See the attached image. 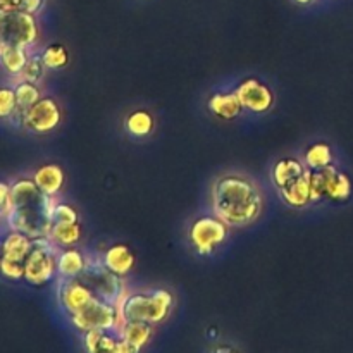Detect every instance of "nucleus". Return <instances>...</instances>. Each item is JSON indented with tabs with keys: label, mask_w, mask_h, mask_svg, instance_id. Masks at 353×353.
Instances as JSON below:
<instances>
[{
	"label": "nucleus",
	"mask_w": 353,
	"mask_h": 353,
	"mask_svg": "<svg viewBox=\"0 0 353 353\" xmlns=\"http://www.w3.org/2000/svg\"><path fill=\"white\" fill-rule=\"evenodd\" d=\"M210 210L230 228H247L264 212V192L252 176L238 171L221 172L209 190Z\"/></svg>",
	"instance_id": "f257e3e1"
},
{
	"label": "nucleus",
	"mask_w": 353,
	"mask_h": 353,
	"mask_svg": "<svg viewBox=\"0 0 353 353\" xmlns=\"http://www.w3.org/2000/svg\"><path fill=\"white\" fill-rule=\"evenodd\" d=\"M57 199L47 196L38 190L33 178H17L10 183L9 205L2 210L9 230L23 231L28 236H48L52 228V214Z\"/></svg>",
	"instance_id": "f03ea898"
},
{
	"label": "nucleus",
	"mask_w": 353,
	"mask_h": 353,
	"mask_svg": "<svg viewBox=\"0 0 353 353\" xmlns=\"http://www.w3.org/2000/svg\"><path fill=\"white\" fill-rule=\"evenodd\" d=\"M174 295L165 288H147L131 292L119 303L121 319L161 326L174 310Z\"/></svg>",
	"instance_id": "7ed1b4c3"
},
{
	"label": "nucleus",
	"mask_w": 353,
	"mask_h": 353,
	"mask_svg": "<svg viewBox=\"0 0 353 353\" xmlns=\"http://www.w3.org/2000/svg\"><path fill=\"white\" fill-rule=\"evenodd\" d=\"M33 250L24 262V283L34 288H43L57 278L59 248L50 238H34Z\"/></svg>",
	"instance_id": "20e7f679"
},
{
	"label": "nucleus",
	"mask_w": 353,
	"mask_h": 353,
	"mask_svg": "<svg viewBox=\"0 0 353 353\" xmlns=\"http://www.w3.org/2000/svg\"><path fill=\"white\" fill-rule=\"evenodd\" d=\"M40 40V28L37 16L24 10L0 9V48L7 45L30 50Z\"/></svg>",
	"instance_id": "39448f33"
},
{
	"label": "nucleus",
	"mask_w": 353,
	"mask_h": 353,
	"mask_svg": "<svg viewBox=\"0 0 353 353\" xmlns=\"http://www.w3.org/2000/svg\"><path fill=\"white\" fill-rule=\"evenodd\" d=\"M230 230L216 214H202L195 217L188 228V241L196 255L207 257L223 247L230 238Z\"/></svg>",
	"instance_id": "423d86ee"
},
{
	"label": "nucleus",
	"mask_w": 353,
	"mask_h": 353,
	"mask_svg": "<svg viewBox=\"0 0 353 353\" xmlns=\"http://www.w3.org/2000/svg\"><path fill=\"white\" fill-rule=\"evenodd\" d=\"M68 323L79 334H85L88 331L119 330L123 319H121L119 305H114L100 296H95L85 309L69 317Z\"/></svg>",
	"instance_id": "0eeeda50"
},
{
	"label": "nucleus",
	"mask_w": 353,
	"mask_h": 353,
	"mask_svg": "<svg viewBox=\"0 0 353 353\" xmlns=\"http://www.w3.org/2000/svg\"><path fill=\"white\" fill-rule=\"evenodd\" d=\"M62 123V109L54 97H41L33 107L23 110L21 126L33 134H48Z\"/></svg>",
	"instance_id": "6e6552de"
},
{
	"label": "nucleus",
	"mask_w": 353,
	"mask_h": 353,
	"mask_svg": "<svg viewBox=\"0 0 353 353\" xmlns=\"http://www.w3.org/2000/svg\"><path fill=\"white\" fill-rule=\"evenodd\" d=\"M81 279L93 290V292H95L97 296L114 303V305H119L123 296L126 295V293H124L123 278L107 271V269L103 268L102 261L93 262L92 259H90L88 268L83 272Z\"/></svg>",
	"instance_id": "1a4fd4ad"
},
{
	"label": "nucleus",
	"mask_w": 353,
	"mask_h": 353,
	"mask_svg": "<svg viewBox=\"0 0 353 353\" xmlns=\"http://www.w3.org/2000/svg\"><path fill=\"white\" fill-rule=\"evenodd\" d=\"M241 107L252 114H268L274 107L276 95L271 86L259 78H243L234 88Z\"/></svg>",
	"instance_id": "9d476101"
},
{
	"label": "nucleus",
	"mask_w": 353,
	"mask_h": 353,
	"mask_svg": "<svg viewBox=\"0 0 353 353\" xmlns=\"http://www.w3.org/2000/svg\"><path fill=\"white\" fill-rule=\"evenodd\" d=\"M95 296V292L81 278L57 279L55 299H57V305L65 319L85 309Z\"/></svg>",
	"instance_id": "9b49d317"
},
{
	"label": "nucleus",
	"mask_w": 353,
	"mask_h": 353,
	"mask_svg": "<svg viewBox=\"0 0 353 353\" xmlns=\"http://www.w3.org/2000/svg\"><path fill=\"white\" fill-rule=\"evenodd\" d=\"M81 343L86 353H134L121 338L119 330L88 331L81 334Z\"/></svg>",
	"instance_id": "f8f14e48"
},
{
	"label": "nucleus",
	"mask_w": 353,
	"mask_h": 353,
	"mask_svg": "<svg viewBox=\"0 0 353 353\" xmlns=\"http://www.w3.org/2000/svg\"><path fill=\"white\" fill-rule=\"evenodd\" d=\"M102 264L107 271L112 274L119 276V278H126L137 264V255L134 252L128 247L126 243H114L105 248L102 254Z\"/></svg>",
	"instance_id": "ddd939ff"
},
{
	"label": "nucleus",
	"mask_w": 353,
	"mask_h": 353,
	"mask_svg": "<svg viewBox=\"0 0 353 353\" xmlns=\"http://www.w3.org/2000/svg\"><path fill=\"white\" fill-rule=\"evenodd\" d=\"M31 178H33L34 185L38 186V190H40L43 195L54 196V199H57V195L64 190L65 185L64 169L59 164H55V162L41 164L40 168L34 169Z\"/></svg>",
	"instance_id": "4468645a"
},
{
	"label": "nucleus",
	"mask_w": 353,
	"mask_h": 353,
	"mask_svg": "<svg viewBox=\"0 0 353 353\" xmlns=\"http://www.w3.org/2000/svg\"><path fill=\"white\" fill-rule=\"evenodd\" d=\"M33 238L28 236L23 231L7 230V233L0 238V254L2 259L12 262H26L28 255L33 250Z\"/></svg>",
	"instance_id": "2eb2a0df"
},
{
	"label": "nucleus",
	"mask_w": 353,
	"mask_h": 353,
	"mask_svg": "<svg viewBox=\"0 0 353 353\" xmlns=\"http://www.w3.org/2000/svg\"><path fill=\"white\" fill-rule=\"evenodd\" d=\"M86 254L78 247L61 248L57 254V278L59 279H74L81 278L83 272L88 268Z\"/></svg>",
	"instance_id": "dca6fc26"
},
{
	"label": "nucleus",
	"mask_w": 353,
	"mask_h": 353,
	"mask_svg": "<svg viewBox=\"0 0 353 353\" xmlns=\"http://www.w3.org/2000/svg\"><path fill=\"white\" fill-rule=\"evenodd\" d=\"M307 172L305 164L296 157H283L276 161L271 168V181L274 188L281 190L285 186L292 185L293 181Z\"/></svg>",
	"instance_id": "f3484780"
},
{
	"label": "nucleus",
	"mask_w": 353,
	"mask_h": 353,
	"mask_svg": "<svg viewBox=\"0 0 353 353\" xmlns=\"http://www.w3.org/2000/svg\"><path fill=\"white\" fill-rule=\"evenodd\" d=\"M207 109L217 119L233 121L240 117L243 107L233 90V92H214L207 100Z\"/></svg>",
	"instance_id": "a211bd4d"
},
{
	"label": "nucleus",
	"mask_w": 353,
	"mask_h": 353,
	"mask_svg": "<svg viewBox=\"0 0 353 353\" xmlns=\"http://www.w3.org/2000/svg\"><path fill=\"white\" fill-rule=\"evenodd\" d=\"M279 196H281V200L290 209L303 210L309 205H312V195H310L309 185V169H307L305 174L300 176L292 185L279 190Z\"/></svg>",
	"instance_id": "6ab92c4d"
},
{
	"label": "nucleus",
	"mask_w": 353,
	"mask_h": 353,
	"mask_svg": "<svg viewBox=\"0 0 353 353\" xmlns=\"http://www.w3.org/2000/svg\"><path fill=\"white\" fill-rule=\"evenodd\" d=\"M155 326L145 323H137V321H123L119 327V334L124 341L128 343V347L131 348L134 353H140L150 343V340L154 338Z\"/></svg>",
	"instance_id": "aec40b11"
},
{
	"label": "nucleus",
	"mask_w": 353,
	"mask_h": 353,
	"mask_svg": "<svg viewBox=\"0 0 353 353\" xmlns=\"http://www.w3.org/2000/svg\"><path fill=\"white\" fill-rule=\"evenodd\" d=\"M352 179L347 172L340 171L336 165H330L326 183V200L333 203H345L352 196Z\"/></svg>",
	"instance_id": "412c9836"
},
{
	"label": "nucleus",
	"mask_w": 353,
	"mask_h": 353,
	"mask_svg": "<svg viewBox=\"0 0 353 353\" xmlns=\"http://www.w3.org/2000/svg\"><path fill=\"white\" fill-rule=\"evenodd\" d=\"M48 238L59 250L78 247L83 238V226L79 221L78 223H52Z\"/></svg>",
	"instance_id": "4be33fe9"
},
{
	"label": "nucleus",
	"mask_w": 353,
	"mask_h": 353,
	"mask_svg": "<svg viewBox=\"0 0 353 353\" xmlns=\"http://www.w3.org/2000/svg\"><path fill=\"white\" fill-rule=\"evenodd\" d=\"M124 130L133 138H147L154 133L155 119L152 112L145 109L131 110L124 119Z\"/></svg>",
	"instance_id": "5701e85b"
},
{
	"label": "nucleus",
	"mask_w": 353,
	"mask_h": 353,
	"mask_svg": "<svg viewBox=\"0 0 353 353\" xmlns=\"http://www.w3.org/2000/svg\"><path fill=\"white\" fill-rule=\"evenodd\" d=\"M302 162L309 171H319V169L330 168L333 164V150H331L330 143L317 141V143L309 145L303 152Z\"/></svg>",
	"instance_id": "b1692460"
},
{
	"label": "nucleus",
	"mask_w": 353,
	"mask_h": 353,
	"mask_svg": "<svg viewBox=\"0 0 353 353\" xmlns=\"http://www.w3.org/2000/svg\"><path fill=\"white\" fill-rule=\"evenodd\" d=\"M28 59H30L28 48L14 47V45H7V47L0 48V65L10 76H21Z\"/></svg>",
	"instance_id": "393cba45"
},
{
	"label": "nucleus",
	"mask_w": 353,
	"mask_h": 353,
	"mask_svg": "<svg viewBox=\"0 0 353 353\" xmlns=\"http://www.w3.org/2000/svg\"><path fill=\"white\" fill-rule=\"evenodd\" d=\"M14 92H16V100L19 110H26L30 107H33L38 100L41 99V88L38 83L26 81V79H19V81L14 85Z\"/></svg>",
	"instance_id": "a878e982"
},
{
	"label": "nucleus",
	"mask_w": 353,
	"mask_h": 353,
	"mask_svg": "<svg viewBox=\"0 0 353 353\" xmlns=\"http://www.w3.org/2000/svg\"><path fill=\"white\" fill-rule=\"evenodd\" d=\"M45 68L50 71H61L69 64V50L62 43H50L40 52Z\"/></svg>",
	"instance_id": "bb28decb"
},
{
	"label": "nucleus",
	"mask_w": 353,
	"mask_h": 353,
	"mask_svg": "<svg viewBox=\"0 0 353 353\" xmlns=\"http://www.w3.org/2000/svg\"><path fill=\"white\" fill-rule=\"evenodd\" d=\"M327 174H330V168L319 169V171H309V185L310 195H312V203H319L323 202V200H326Z\"/></svg>",
	"instance_id": "cd10ccee"
},
{
	"label": "nucleus",
	"mask_w": 353,
	"mask_h": 353,
	"mask_svg": "<svg viewBox=\"0 0 353 353\" xmlns=\"http://www.w3.org/2000/svg\"><path fill=\"white\" fill-rule=\"evenodd\" d=\"M16 92L14 86H0V121H10L17 114Z\"/></svg>",
	"instance_id": "c85d7f7f"
},
{
	"label": "nucleus",
	"mask_w": 353,
	"mask_h": 353,
	"mask_svg": "<svg viewBox=\"0 0 353 353\" xmlns=\"http://www.w3.org/2000/svg\"><path fill=\"white\" fill-rule=\"evenodd\" d=\"M45 71H47V68H45L43 61H41V55L30 54V59H28L19 79H26V81H31V83H40L41 79H43Z\"/></svg>",
	"instance_id": "c756f323"
},
{
	"label": "nucleus",
	"mask_w": 353,
	"mask_h": 353,
	"mask_svg": "<svg viewBox=\"0 0 353 353\" xmlns=\"http://www.w3.org/2000/svg\"><path fill=\"white\" fill-rule=\"evenodd\" d=\"M54 223H78L79 214L76 207H72L68 202H55L54 214H52Z\"/></svg>",
	"instance_id": "7c9ffc66"
},
{
	"label": "nucleus",
	"mask_w": 353,
	"mask_h": 353,
	"mask_svg": "<svg viewBox=\"0 0 353 353\" xmlns=\"http://www.w3.org/2000/svg\"><path fill=\"white\" fill-rule=\"evenodd\" d=\"M0 276L7 281H24V264L23 262H12L2 259V265H0Z\"/></svg>",
	"instance_id": "2f4dec72"
},
{
	"label": "nucleus",
	"mask_w": 353,
	"mask_h": 353,
	"mask_svg": "<svg viewBox=\"0 0 353 353\" xmlns=\"http://www.w3.org/2000/svg\"><path fill=\"white\" fill-rule=\"evenodd\" d=\"M45 3H47V0H19V10L37 16L43 10Z\"/></svg>",
	"instance_id": "473e14b6"
},
{
	"label": "nucleus",
	"mask_w": 353,
	"mask_h": 353,
	"mask_svg": "<svg viewBox=\"0 0 353 353\" xmlns=\"http://www.w3.org/2000/svg\"><path fill=\"white\" fill-rule=\"evenodd\" d=\"M10 200V183H6L0 179V212L9 205Z\"/></svg>",
	"instance_id": "72a5a7b5"
},
{
	"label": "nucleus",
	"mask_w": 353,
	"mask_h": 353,
	"mask_svg": "<svg viewBox=\"0 0 353 353\" xmlns=\"http://www.w3.org/2000/svg\"><path fill=\"white\" fill-rule=\"evenodd\" d=\"M209 353H241V352L230 343H216L212 348H210Z\"/></svg>",
	"instance_id": "f704fd0d"
},
{
	"label": "nucleus",
	"mask_w": 353,
	"mask_h": 353,
	"mask_svg": "<svg viewBox=\"0 0 353 353\" xmlns=\"http://www.w3.org/2000/svg\"><path fill=\"white\" fill-rule=\"evenodd\" d=\"M2 10H19V0H0Z\"/></svg>",
	"instance_id": "c9c22d12"
},
{
	"label": "nucleus",
	"mask_w": 353,
	"mask_h": 353,
	"mask_svg": "<svg viewBox=\"0 0 353 353\" xmlns=\"http://www.w3.org/2000/svg\"><path fill=\"white\" fill-rule=\"evenodd\" d=\"M292 2H295L296 6H310V3H314L316 0H292Z\"/></svg>",
	"instance_id": "e433bc0d"
},
{
	"label": "nucleus",
	"mask_w": 353,
	"mask_h": 353,
	"mask_svg": "<svg viewBox=\"0 0 353 353\" xmlns=\"http://www.w3.org/2000/svg\"><path fill=\"white\" fill-rule=\"evenodd\" d=\"M0 265H2V254H0Z\"/></svg>",
	"instance_id": "4c0bfd02"
}]
</instances>
